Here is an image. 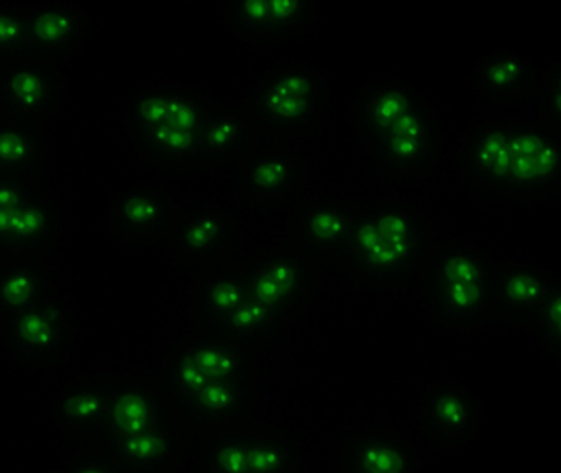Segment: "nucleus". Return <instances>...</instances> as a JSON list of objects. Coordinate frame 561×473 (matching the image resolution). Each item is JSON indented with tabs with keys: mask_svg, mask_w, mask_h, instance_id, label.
<instances>
[{
	"mask_svg": "<svg viewBox=\"0 0 561 473\" xmlns=\"http://www.w3.org/2000/svg\"><path fill=\"white\" fill-rule=\"evenodd\" d=\"M316 13L312 0H232L224 10V23L240 42L283 45L300 38Z\"/></svg>",
	"mask_w": 561,
	"mask_h": 473,
	"instance_id": "4468645a",
	"label": "nucleus"
},
{
	"mask_svg": "<svg viewBox=\"0 0 561 473\" xmlns=\"http://www.w3.org/2000/svg\"><path fill=\"white\" fill-rule=\"evenodd\" d=\"M362 204L339 198L304 201L294 211L290 238L313 267L343 270L355 245Z\"/></svg>",
	"mask_w": 561,
	"mask_h": 473,
	"instance_id": "9b49d317",
	"label": "nucleus"
},
{
	"mask_svg": "<svg viewBox=\"0 0 561 473\" xmlns=\"http://www.w3.org/2000/svg\"><path fill=\"white\" fill-rule=\"evenodd\" d=\"M442 144L437 112L424 98L365 150L386 180L409 183L431 173Z\"/></svg>",
	"mask_w": 561,
	"mask_h": 473,
	"instance_id": "1a4fd4ad",
	"label": "nucleus"
},
{
	"mask_svg": "<svg viewBox=\"0 0 561 473\" xmlns=\"http://www.w3.org/2000/svg\"><path fill=\"white\" fill-rule=\"evenodd\" d=\"M237 224L232 213L222 207H204L178 214L170 236V250L178 263L199 274L232 258Z\"/></svg>",
	"mask_w": 561,
	"mask_h": 473,
	"instance_id": "2eb2a0df",
	"label": "nucleus"
},
{
	"mask_svg": "<svg viewBox=\"0 0 561 473\" xmlns=\"http://www.w3.org/2000/svg\"><path fill=\"white\" fill-rule=\"evenodd\" d=\"M302 449L286 432L253 421L201 442L199 473H299Z\"/></svg>",
	"mask_w": 561,
	"mask_h": 473,
	"instance_id": "6e6552de",
	"label": "nucleus"
},
{
	"mask_svg": "<svg viewBox=\"0 0 561 473\" xmlns=\"http://www.w3.org/2000/svg\"><path fill=\"white\" fill-rule=\"evenodd\" d=\"M92 439L124 473H170L187 449L186 431L153 376H118L107 425Z\"/></svg>",
	"mask_w": 561,
	"mask_h": 473,
	"instance_id": "7ed1b4c3",
	"label": "nucleus"
},
{
	"mask_svg": "<svg viewBox=\"0 0 561 473\" xmlns=\"http://www.w3.org/2000/svg\"><path fill=\"white\" fill-rule=\"evenodd\" d=\"M537 91L542 121L561 135V61L540 75Z\"/></svg>",
	"mask_w": 561,
	"mask_h": 473,
	"instance_id": "473e14b6",
	"label": "nucleus"
},
{
	"mask_svg": "<svg viewBox=\"0 0 561 473\" xmlns=\"http://www.w3.org/2000/svg\"><path fill=\"white\" fill-rule=\"evenodd\" d=\"M220 105L194 89L148 86L131 94L124 127L138 157L158 171L197 170V148Z\"/></svg>",
	"mask_w": 561,
	"mask_h": 473,
	"instance_id": "20e7f679",
	"label": "nucleus"
},
{
	"mask_svg": "<svg viewBox=\"0 0 561 473\" xmlns=\"http://www.w3.org/2000/svg\"><path fill=\"white\" fill-rule=\"evenodd\" d=\"M25 55V5H0V66Z\"/></svg>",
	"mask_w": 561,
	"mask_h": 473,
	"instance_id": "7c9ffc66",
	"label": "nucleus"
},
{
	"mask_svg": "<svg viewBox=\"0 0 561 473\" xmlns=\"http://www.w3.org/2000/svg\"><path fill=\"white\" fill-rule=\"evenodd\" d=\"M497 261L470 245L435 244L422 271V294L450 330H473L491 317Z\"/></svg>",
	"mask_w": 561,
	"mask_h": 473,
	"instance_id": "423d86ee",
	"label": "nucleus"
},
{
	"mask_svg": "<svg viewBox=\"0 0 561 473\" xmlns=\"http://www.w3.org/2000/svg\"><path fill=\"white\" fill-rule=\"evenodd\" d=\"M180 213L168 188L137 187L115 200L111 224L128 244L144 247L170 240Z\"/></svg>",
	"mask_w": 561,
	"mask_h": 473,
	"instance_id": "412c9836",
	"label": "nucleus"
},
{
	"mask_svg": "<svg viewBox=\"0 0 561 473\" xmlns=\"http://www.w3.org/2000/svg\"><path fill=\"white\" fill-rule=\"evenodd\" d=\"M75 324L59 296L51 297L0 326V340L20 365L56 369L71 349Z\"/></svg>",
	"mask_w": 561,
	"mask_h": 473,
	"instance_id": "f8f14e48",
	"label": "nucleus"
},
{
	"mask_svg": "<svg viewBox=\"0 0 561 473\" xmlns=\"http://www.w3.org/2000/svg\"><path fill=\"white\" fill-rule=\"evenodd\" d=\"M435 241L421 211L399 200L363 203L343 271L373 290L408 286L421 277Z\"/></svg>",
	"mask_w": 561,
	"mask_h": 473,
	"instance_id": "39448f33",
	"label": "nucleus"
},
{
	"mask_svg": "<svg viewBox=\"0 0 561 473\" xmlns=\"http://www.w3.org/2000/svg\"><path fill=\"white\" fill-rule=\"evenodd\" d=\"M560 190L561 135L542 119H513L507 200L536 203Z\"/></svg>",
	"mask_w": 561,
	"mask_h": 473,
	"instance_id": "9d476101",
	"label": "nucleus"
},
{
	"mask_svg": "<svg viewBox=\"0 0 561 473\" xmlns=\"http://www.w3.org/2000/svg\"><path fill=\"white\" fill-rule=\"evenodd\" d=\"M458 167L473 190L507 200L511 174V119L490 117L468 131Z\"/></svg>",
	"mask_w": 561,
	"mask_h": 473,
	"instance_id": "dca6fc26",
	"label": "nucleus"
},
{
	"mask_svg": "<svg viewBox=\"0 0 561 473\" xmlns=\"http://www.w3.org/2000/svg\"><path fill=\"white\" fill-rule=\"evenodd\" d=\"M256 375L255 357L191 334L153 379L186 435L203 442L255 419Z\"/></svg>",
	"mask_w": 561,
	"mask_h": 473,
	"instance_id": "f03ea898",
	"label": "nucleus"
},
{
	"mask_svg": "<svg viewBox=\"0 0 561 473\" xmlns=\"http://www.w3.org/2000/svg\"><path fill=\"white\" fill-rule=\"evenodd\" d=\"M58 207L53 194L0 210V263L46 258L59 240Z\"/></svg>",
	"mask_w": 561,
	"mask_h": 473,
	"instance_id": "aec40b11",
	"label": "nucleus"
},
{
	"mask_svg": "<svg viewBox=\"0 0 561 473\" xmlns=\"http://www.w3.org/2000/svg\"><path fill=\"white\" fill-rule=\"evenodd\" d=\"M481 412L477 396L457 382L432 385L421 399V431L438 448H460L477 438Z\"/></svg>",
	"mask_w": 561,
	"mask_h": 473,
	"instance_id": "6ab92c4d",
	"label": "nucleus"
},
{
	"mask_svg": "<svg viewBox=\"0 0 561 473\" xmlns=\"http://www.w3.org/2000/svg\"><path fill=\"white\" fill-rule=\"evenodd\" d=\"M471 81L484 101L514 104L537 91L540 72L516 53L491 52L474 63Z\"/></svg>",
	"mask_w": 561,
	"mask_h": 473,
	"instance_id": "a878e982",
	"label": "nucleus"
},
{
	"mask_svg": "<svg viewBox=\"0 0 561 473\" xmlns=\"http://www.w3.org/2000/svg\"><path fill=\"white\" fill-rule=\"evenodd\" d=\"M118 376H88L69 383L53 403L51 418L72 439L98 438L107 425Z\"/></svg>",
	"mask_w": 561,
	"mask_h": 473,
	"instance_id": "4be33fe9",
	"label": "nucleus"
},
{
	"mask_svg": "<svg viewBox=\"0 0 561 473\" xmlns=\"http://www.w3.org/2000/svg\"><path fill=\"white\" fill-rule=\"evenodd\" d=\"M58 296L46 258L0 263V326Z\"/></svg>",
	"mask_w": 561,
	"mask_h": 473,
	"instance_id": "cd10ccee",
	"label": "nucleus"
},
{
	"mask_svg": "<svg viewBox=\"0 0 561 473\" xmlns=\"http://www.w3.org/2000/svg\"><path fill=\"white\" fill-rule=\"evenodd\" d=\"M55 63L19 58L0 66V122L46 131L61 92Z\"/></svg>",
	"mask_w": 561,
	"mask_h": 473,
	"instance_id": "ddd939ff",
	"label": "nucleus"
},
{
	"mask_svg": "<svg viewBox=\"0 0 561 473\" xmlns=\"http://www.w3.org/2000/svg\"><path fill=\"white\" fill-rule=\"evenodd\" d=\"M242 109L259 135L289 144L319 128L327 109L325 81L309 63L296 59L266 76Z\"/></svg>",
	"mask_w": 561,
	"mask_h": 473,
	"instance_id": "0eeeda50",
	"label": "nucleus"
},
{
	"mask_svg": "<svg viewBox=\"0 0 561 473\" xmlns=\"http://www.w3.org/2000/svg\"><path fill=\"white\" fill-rule=\"evenodd\" d=\"M49 190L23 178L0 177V210L35 203L48 196Z\"/></svg>",
	"mask_w": 561,
	"mask_h": 473,
	"instance_id": "72a5a7b5",
	"label": "nucleus"
},
{
	"mask_svg": "<svg viewBox=\"0 0 561 473\" xmlns=\"http://www.w3.org/2000/svg\"><path fill=\"white\" fill-rule=\"evenodd\" d=\"M259 137L243 109L219 108L201 135L197 168L242 164L259 147Z\"/></svg>",
	"mask_w": 561,
	"mask_h": 473,
	"instance_id": "bb28decb",
	"label": "nucleus"
},
{
	"mask_svg": "<svg viewBox=\"0 0 561 473\" xmlns=\"http://www.w3.org/2000/svg\"><path fill=\"white\" fill-rule=\"evenodd\" d=\"M550 357L561 363V280L556 278L533 327Z\"/></svg>",
	"mask_w": 561,
	"mask_h": 473,
	"instance_id": "c756f323",
	"label": "nucleus"
},
{
	"mask_svg": "<svg viewBox=\"0 0 561 473\" xmlns=\"http://www.w3.org/2000/svg\"><path fill=\"white\" fill-rule=\"evenodd\" d=\"M421 455L401 429L375 428L353 432L340 455V473H417Z\"/></svg>",
	"mask_w": 561,
	"mask_h": 473,
	"instance_id": "5701e85b",
	"label": "nucleus"
},
{
	"mask_svg": "<svg viewBox=\"0 0 561 473\" xmlns=\"http://www.w3.org/2000/svg\"><path fill=\"white\" fill-rule=\"evenodd\" d=\"M553 280L556 277L527 261H501L493 278L491 317L533 329Z\"/></svg>",
	"mask_w": 561,
	"mask_h": 473,
	"instance_id": "b1692460",
	"label": "nucleus"
},
{
	"mask_svg": "<svg viewBox=\"0 0 561 473\" xmlns=\"http://www.w3.org/2000/svg\"><path fill=\"white\" fill-rule=\"evenodd\" d=\"M307 181L302 161L278 145L256 147L239 164L240 191L256 207L293 203L306 190Z\"/></svg>",
	"mask_w": 561,
	"mask_h": 473,
	"instance_id": "a211bd4d",
	"label": "nucleus"
},
{
	"mask_svg": "<svg viewBox=\"0 0 561 473\" xmlns=\"http://www.w3.org/2000/svg\"><path fill=\"white\" fill-rule=\"evenodd\" d=\"M59 473H124L104 452L94 439H75V452L68 465Z\"/></svg>",
	"mask_w": 561,
	"mask_h": 473,
	"instance_id": "2f4dec72",
	"label": "nucleus"
},
{
	"mask_svg": "<svg viewBox=\"0 0 561 473\" xmlns=\"http://www.w3.org/2000/svg\"><path fill=\"white\" fill-rule=\"evenodd\" d=\"M293 238L197 277L191 334L259 356L309 303L319 280Z\"/></svg>",
	"mask_w": 561,
	"mask_h": 473,
	"instance_id": "f257e3e1",
	"label": "nucleus"
},
{
	"mask_svg": "<svg viewBox=\"0 0 561 473\" xmlns=\"http://www.w3.org/2000/svg\"><path fill=\"white\" fill-rule=\"evenodd\" d=\"M45 161V131L0 122V177L42 184Z\"/></svg>",
	"mask_w": 561,
	"mask_h": 473,
	"instance_id": "c85d7f7f",
	"label": "nucleus"
},
{
	"mask_svg": "<svg viewBox=\"0 0 561 473\" xmlns=\"http://www.w3.org/2000/svg\"><path fill=\"white\" fill-rule=\"evenodd\" d=\"M89 20L84 10L69 2L25 5V55L30 61L58 63L84 45Z\"/></svg>",
	"mask_w": 561,
	"mask_h": 473,
	"instance_id": "f3484780",
	"label": "nucleus"
},
{
	"mask_svg": "<svg viewBox=\"0 0 561 473\" xmlns=\"http://www.w3.org/2000/svg\"><path fill=\"white\" fill-rule=\"evenodd\" d=\"M424 95L399 79H379L359 91L353 108L355 131L363 147L378 140L396 121L414 109Z\"/></svg>",
	"mask_w": 561,
	"mask_h": 473,
	"instance_id": "393cba45",
	"label": "nucleus"
}]
</instances>
